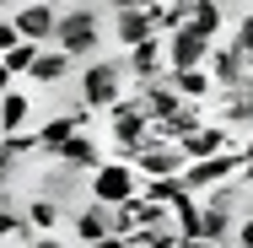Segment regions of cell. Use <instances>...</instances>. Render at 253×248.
<instances>
[{"mask_svg":"<svg viewBox=\"0 0 253 248\" xmlns=\"http://www.w3.org/2000/svg\"><path fill=\"white\" fill-rule=\"evenodd\" d=\"M97 38H102V11L97 5H65L59 11V27H54V49L65 54L70 65H92L97 59Z\"/></svg>","mask_w":253,"mask_h":248,"instance_id":"1","label":"cell"},{"mask_svg":"<svg viewBox=\"0 0 253 248\" xmlns=\"http://www.w3.org/2000/svg\"><path fill=\"white\" fill-rule=\"evenodd\" d=\"M108 124H113V156L108 162H129L135 151L146 146V130H151V119L140 113V102L135 98H119L108 108Z\"/></svg>","mask_w":253,"mask_h":248,"instance_id":"2","label":"cell"},{"mask_svg":"<svg viewBox=\"0 0 253 248\" xmlns=\"http://www.w3.org/2000/svg\"><path fill=\"white\" fill-rule=\"evenodd\" d=\"M135 195H140V178H135L129 162H102L97 173L86 178V199L92 205H108V210L124 205V199H135Z\"/></svg>","mask_w":253,"mask_h":248,"instance_id":"3","label":"cell"},{"mask_svg":"<svg viewBox=\"0 0 253 248\" xmlns=\"http://www.w3.org/2000/svg\"><path fill=\"white\" fill-rule=\"evenodd\" d=\"M119 98H124V70H119V59H92V65L81 70V102H86V113L113 108Z\"/></svg>","mask_w":253,"mask_h":248,"instance_id":"4","label":"cell"},{"mask_svg":"<svg viewBox=\"0 0 253 248\" xmlns=\"http://www.w3.org/2000/svg\"><path fill=\"white\" fill-rule=\"evenodd\" d=\"M178 184H183L189 195H210V189H221V184H243V173H237V151L226 146L221 156H205V162H189V167L178 173Z\"/></svg>","mask_w":253,"mask_h":248,"instance_id":"5","label":"cell"},{"mask_svg":"<svg viewBox=\"0 0 253 248\" xmlns=\"http://www.w3.org/2000/svg\"><path fill=\"white\" fill-rule=\"evenodd\" d=\"M70 135H92V113L86 108H65V113H49L38 130H33V141H38V156H59Z\"/></svg>","mask_w":253,"mask_h":248,"instance_id":"6","label":"cell"},{"mask_svg":"<svg viewBox=\"0 0 253 248\" xmlns=\"http://www.w3.org/2000/svg\"><path fill=\"white\" fill-rule=\"evenodd\" d=\"M11 33L16 44H33V49H49L54 44V27H59V5H11Z\"/></svg>","mask_w":253,"mask_h":248,"instance_id":"7","label":"cell"},{"mask_svg":"<svg viewBox=\"0 0 253 248\" xmlns=\"http://www.w3.org/2000/svg\"><path fill=\"white\" fill-rule=\"evenodd\" d=\"M210 49H215V44H205V38H194L189 27L167 33V38H162V59H167V76H172V70H205V59H210Z\"/></svg>","mask_w":253,"mask_h":248,"instance_id":"8","label":"cell"},{"mask_svg":"<svg viewBox=\"0 0 253 248\" xmlns=\"http://www.w3.org/2000/svg\"><path fill=\"white\" fill-rule=\"evenodd\" d=\"M129 167H135V178L140 184H162V178H178L183 173V156H178V146H146L129 156Z\"/></svg>","mask_w":253,"mask_h":248,"instance_id":"9","label":"cell"},{"mask_svg":"<svg viewBox=\"0 0 253 248\" xmlns=\"http://www.w3.org/2000/svg\"><path fill=\"white\" fill-rule=\"evenodd\" d=\"M119 70H124V76H135V92H140V87H151V81H162V76H167L162 38H146L140 49H129L124 59H119Z\"/></svg>","mask_w":253,"mask_h":248,"instance_id":"10","label":"cell"},{"mask_svg":"<svg viewBox=\"0 0 253 248\" xmlns=\"http://www.w3.org/2000/svg\"><path fill=\"white\" fill-rule=\"evenodd\" d=\"M38 195L54 199L59 210H65V205H81V199H86V178L70 173V167H59V162H49V173L38 178Z\"/></svg>","mask_w":253,"mask_h":248,"instance_id":"11","label":"cell"},{"mask_svg":"<svg viewBox=\"0 0 253 248\" xmlns=\"http://www.w3.org/2000/svg\"><path fill=\"white\" fill-rule=\"evenodd\" d=\"M113 38L124 44V54L140 49L146 38H156V27H151V16H146V5H113Z\"/></svg>","mask_w":253,"mask_h":248,"instance_id":"12","label":"cell"},{"mask_svg":"<svg viewBox=\"0 0 253 248\" xmlns=\"http://www.w3.org/2000/svg\"><path fill=\"white\" fill-rule=\"evenodd\" d=\"M205 76H210V87H215V92H237V87L248 81V65L226 49V44H215L210 59H205Z\"/></svg>","mask_w":253,"mask_h":248,"instance_id":"13","label":"cell"},{"mask_svg":"<svg viewBox=\"0 0 253 248\" xmlns=\"http://www.w3.org/2000/svg\"><path fill=\"white\" fill-rule=\"evenodd\" d=\"M54 162H59V167H70V173H81V178H92L108 156H102L97 135H70V141H65V151H59Z\"/></svg>","mask_w":253,"mask_h":248,"instance_id":"14","label":"cell"},{"mask_svg":"<svg viewBox=\"0 0 253 248\" xmlns=\"http://www.w3.org/2000/svg\"><path fill=\"white\" fill-rule=\"evenodd\" d=\"M70 227H76L81 243L92 248V243H102V238H113V210H108V205H92V199H81L76 216H70Z\"/></svg>","mask_w":253,"mask_h":248,"instance_id":"15","label":"cell"},{"mask_svg":"<svg viewBox=\"0 0 253 248\" xmlns=\"http://www.w3.org/2000/svg\"><path fill=\"white\" fill-rule=\"evenodd\" d=\"M226 146H232V141H226V130H221V124H200L194 135H183V141H178V156H183V167H189V162H205V156H221Z\"/></svg>","mask_w":253,"mask_h":248,"instance_id":"16","label":"cell"},{"mask_svg":"<svg viewBox=\"0 0 253 248\" xmlns=\"http://www.w3.org/2000/svg\"><path fill=\"white\" fill-rule=\"evenodd\" d=\"M135 102H140V113H146L151 124H162V119H172V113L183 108V102H178V92L167 87V76H162V81H151V87H140V92H135Z\"/></svg>","mask_w":253,"mask_h":248,"instance_id":"17","label":"cell"},{"mask_svg":"<svg viewBox=\"0 0 253 248\" xmlns=\"http://www.w3.org/2000/svg\"><path fill=\"white\" fill-rule=\"evenodd\" d=\"M33 124V98L22 92V87H11L5 98H0V135H22Z\"/></svg>","mask_w":253,"mask_h":248,"instance_id":"18","label":"cell"},{"mask_svg":"<svg viewBox=\"0 0 253 248\" xmlns=\"http://www.w3.org/2000/svg\"><path fill=\"white\" fill-rule=\"evenodd\" d=\"M59 205L54 199H43V195H33V199H22V221L33 227V238H54V227H59Z\"/></svg>","mask_w":253,"mask_h":248,"instance_id":"19","label":"cell"},{"mask_svg":"<svg viewBox=\"0 0 253 248\" xmlns=\"http://www.w3.org/2000/svg\"><path fill=\"white\" fill-rule=\"evenodd\" d=\"M221 27H226V11L215 0H194V16H189V33L205 44H221Z\"/></svg>","mask_w":253,"mask_h":248,"instance_id":"20","label":"cell"},{"mask_svg":"<svg viewBox=\"0 0 253 248\" xmlns=\"http://www.w3.org/2000/svg\"><path fill=\"white\" fill-rule=\"evenodd\" d=\"M167 87L178 92V102H194V108H200V98H210V92H215L205 70H172V76H167Z\"/></svg>","mask_w":253,"mask_h":248,"instance_id":"21","label":"cell"},{"mask_svg":"<svg viewBox=\"0 0 253 248\" xmlns=\"http://www.w3.org/2000/svg\"><path fill=\"white\" fill-rule=\"evenodd\" d=\"M27 76H33L38 87H59V81L70 76V59H65L59 49H38V59H33V70H27Z\"/></svg>","mask_w":253,"mask_h":248,"instance_id":"22","label":"cell"},{"mask_svg":"<svg viewBox=\"0 0 253 248\" xmlns=\"http://www.w3.org/2000/svg\"><path fill=\"white\" fill-rule=\"evenodd\" d=\"M226 49L237 54L243 65H253V11H243V16L232 22V38H226Z\"/></svg>","mask_w":253,"mask_h":248,"instance_id":"23","label":"cell"},{"mask_svg":"<svg viewBox=\"0 0 253 248\" xmlns=\"http://www.w3.org/2000/svg\"><path fill=\"white\" fill-rule=\"evenodd\" d=\"M232 227H237L232 216H221V210L200 205V238H205V243H226V238H232Z\"/></svg>","mask_w":253,"mask_h":248,"instance_id":"24","label":"cell"},{"mask_svg":"<svg viewBox=\"0 0 253 248\" xmlns=\"http://www.w3.org/2000/svg\"><path fill=\"white\" fill-rule=\"evenodd\" d=\"M0 156L16 167L22 156H38V141H33V130H22V135H0Z\"/></svg>","mask_w":253,"mask_h":248,"instance_id":"25","label":"cell"},{"mask_svg":"<svg viewBox=\"0 0 253 248\" xmlns=\"http://www.w3.org/2000/svg\"><path fill=\"white\" fill-rule=\"evenodd\" d=\"M33 59H38L33 44H16V49L0 54V70H5V76H27V70H33Z\"/></svg>","mask_w":253,"mask_h":248,"instance_id":"26","label":"cell"},{"mask_svg":"<svg viewBox=\"0 0 253 248\" xmlns=\"http://www.w3.org/2000/svg\"><path fill=\"white\" fill-rule=\"evenodd\" d=\"M237 173H243V184H253V141H243L237 151Z\"/></svg>","mask_w":253,"mask_h":248,"instance_id":"27","label":"cell"},{"mask_svg":"<svg viewBox=\"0 0 253 248\" xmlns=\"http://www.w3.org/2000/svg\"><path fill=\"white\" fill-rule=\"evenodd\" d=\"M232 238H237V248H253V216H243V221L232 227Z\"/></svg>","mask_w":253,"mask_h":248,"instance_id":"28","label":"cell"},{"mask_svg":"<svg viewBox=\"0 0 253 248\" xmlns=\"http://www.w3.org/2000/svg\"><path fill=\"white\" fill-rule=\"evenodd\" d=\"M178 248H226V243H205V238H189V243H178Z\"/></svg>","mask_w":253,"mask_h":248,"instance_id":"29","label":"cell"},{"mask_svg":"<svg viewBox=\"0 0 253 248\" xmlns=\"http://www.w3.org/2000/svg\"><path fill=\"white\" fill-rule=\"evenodd\" d=\"M92 248H129L124 238H102V243H92Z\"/></svg>","mask_w":253,"mask_h":248,"instance_id":"30","label":"cell"},{"mask_svg":"<svg viewBox=\"0 0 253 248\" xmlns=\"http://www.w3.org/2000/svg\"><path fill=\"white\" fill-rule=\"evenodd\" d=\"M27 248H65V243H54V238H33Z\"/></svg>","mask_w":253,"mask_h":248,"instance_id":"31","label":"cell"},{"mask_svg":"<svg viewBox=\"0 0 253 248\" xmlns=\"http://www.w3.org/2000/svg\"><path fill=\"white\" fill-rule=\"evenodd\" d=\"M243 210H248V216H253V184H248V195H243Z\"/></svg>","mask_w":253,"mask_h":248,"instance_id":"32","label":"cell"},{"mask_svg":"<svg viewBox=\"0 0 253 248\" xmlns=\"http://www.w3.org/2000/svg\"><path fill=\"white\" fill-rule=\"evenodd\" d=\"M5 92H11V76H5V70H0V98H5Z\"/></svg>","mask_w":253,"mask_h":248,"instance_id":"33","label":"cell"}]
</instances>
